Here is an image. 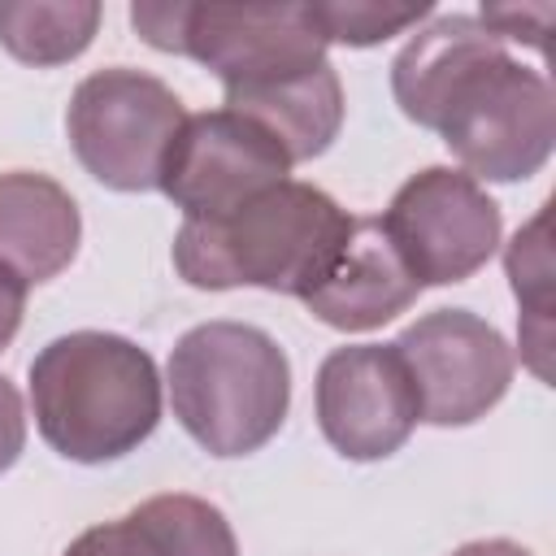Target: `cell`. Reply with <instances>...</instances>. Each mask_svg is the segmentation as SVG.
I'll use <instances>...</instances> for the list:
<instances>
[{"label": "cell", "instance_id": "cell-22", "mask_svg": "<svg viewBox=\"0 0 556 556\" xmlns=\"http://www.w3.org/2000/svg\"><path fill=\"white\" fill-rule=\"evenodd\" d=\"M22 313H26V282L0 265V352L13 343L17 326H22Z\"/></svg>", "mask_w": 556, "mask_h": 556}, {"label": "cell", "instance_id": "cell-5", "mask_svg": "<svg viewBox=\"0 0 556 556\" xmlns=\"http://www.w3.org/2000/svg\"><path fill=\"white\" fill-rule=\"evenodd\" d=\"M130 26L143 43L213 70L226 91L274 83L326 61V35L313 4L143 0L130 4Z\"/></svg>", "mask_w": 556, "mask_h": 556}, {"label": "cell", "instance_id": "cell-8", "mask_svg": "<svg viewBox=\"0 0 556 556\" xmlns=\"http://www.w3.org/2000/svg\"><path fill=\"white\" fill-rule=\"evenodd\" d=\"M395 352L417 391L421 421L430 426H469L486 417L513 382L508 339L469 308H434L417 317Z\"/></svg>", "mask_w": 556, "mask_h": 556}, {"label": "cell", "instance_id": "cell-17", "mask_svg": "<svg viewBox=\"0 0 556 556\" xmlns=\"http://www.w3.org/2000/svg\"><path fill=\"white\" fill-rule=\"evenodd\" d=\"M139 517V526L152 534L161 556H239L235 530L222 517L217 504L200 500V495H152L139 508H130Z\"/></svg>", "mask_w": 556, "mask_h": 556}, {"label": "cell", "instance_id": "cell-7", "mask_svg": "<svg viewBox=\"0 0 556 556\" xmlns=\"http://www.w3.org/2000/svg\"><path fill=\"white\" fill-rule=\"evenodd\" d=\"M417 287L473 278L500 248V204L452 165L413 174L378 217Z\"/></svg>", "mask_w": 556, "mask_h": 556}, {"label": "cell", "instance_id": "cell-18", "mask_svg": "<svg viewBox=\"0 0 556 556\" xmlns=\"http://www.w3.org/2000/svg\"><path fill=\"white\" fill-rule=\"evenodd\" d=\"M313 13L326 43L369 48L417 26L430 13V0H330V4H313Z\"/></svg>", "mask_w": 556, "mask_h": 556}, {"label": "cell", "instance_id": "cell-9", "mask_svg": "<svg viewBox=\"0 0 556 556\" xmlns=\"http://www.w3.org/2000/svg\"><path fill=\"white\" fill-rule=\"evenodd\" d=\"M287 174H291V161L274 135H265L256 122L230 109H213L182 122L156 187L191 222H208L287 182Z\"/></svg>", "mask_w": 556, "mask_h": 556}, {"label": "cell", "instance_id": "cell-1", "mask_svg": "<svg viewBox=\"0 0 556 556\" xmlns=\"http://www.w3.org/2000/svg\"><path fill=\"white\" fill-rule=\"evenodd\" d=\"M348 235L352 213L321 187L287 178L226 217H187L174 235V269L200 291L265 287L304 300L330 274Z\"/></svg>", "mask_w": 556, "mask_h": 556}, {"label": "cell", "instance_id": "cell-11", "mask_svg": "<svg viewBox=\"0 0 556 556\" xmlns=\"http://www.w3.org/2000/svg\"><path fill=\"white\" fill-rule=\"evenodd\" d=\"M417 282L395 256L378 217H352V235L334 256L330 274L304 295V308L334 330H374L408 313Z\"/></svg>", "mask_w": 556, "mask_h": 556}, {"label": "cell", "instance_id": "cell-2", "mask_svg": "<svg viewBox=\"0 0 556 556\" xmlns=\"http://www.w3.org/2000/svg\"><path fill=\"white\" fill-rule=\"evenodd\" d=\"M30 404L52 452L104 465L156 430L161 374L139 343L109 330H74L30 361Z\"/></svg>", "mask_w": 556, "mask_h": 556}, {"label": "cell", "instance_id": "cell-16", "mask_svg": "<svg viewBox=\"0 0 556 556\" xmlns=\"http://www.w3.org/2000/svg\"><path fill=\"white\" fill-rule=\"evenodd\" d=\"M552 200L513 235L504 252V269L513 282V295L521 304V361L534 369V378H552Z\"/></svg>", "mask_w": 556, "mask_h": 556}, {"label": "cell", "instance_id": "cell-3", "mask_svg": "<svg viewBox=\"0 0 556 556\" xmlns=\"http://www.w3.org/2000/svg\"><path fill=\"white\" fill-rule=\"evenodd\" d=\"M169 404L208 456L261 452L287 421V352L248 321L191 326L169 352Z\"/></svg>", "mask_w": 556, "mask_h": 556}, {"label": "cell", "instance_id": "cell-6", "mask_svg": "<svg viewBox=\"0 0 556 556\" xmlns=\"http://www.w3.org/2000/svg\"><path fill=\"white\" fill-rule=\"evenodd\" d=\"M182 122V100L161 78L126 65L87 74L65 109L78 165L113 191H152Z\"/></svg>", "mask_w": 556, "mask_h": 556}, {"label": "cell", "instance_id": "cell-19", "mask_svg": "<svg viewBox=\"0 0 556 556\" xmlns=\"http://www.w3.org/2000/svg\"><path fill=\"white\" fill-rule=\"evenodd\" d=\"M478 22L504 43H526L534 52L547 56V35H552V22H556V4L552 0H534V4H482Z\"/></svg>", "mask_w": 556, "mask_h": 556}, {"label": "cell", "instance_id": "cell-4", "mask_svg": "<svg viewBox=\"0 0 556 556\" xmlns=\"http://www.w3.org/2000/svg\"><path fill=\"white\" fill-rule=\"evenodd\" d=\"M426 130H434L473 182H517L547 165L556 143L552 83L508 56L504 43L469 61L439 96Z\"/></svg>", "mask_w": 556, "mask_h": 556}, {"label": "cell", "instance_id": "cell-14", "mask_svg": "<svg viewBox=\"0 0 556 556\" xmlns=\"http://www.w3.org/2000/svg\"><path fill=\"white\" fill-rule=\"evenodd\" d=\"M500 39L469 13H443L434 17L430 26H421L404 48L400 56L391 61V91H395V104L408 122L426 126L439 96L452 87V78L478 61L482 52H491Z\"/></svg>", "mask_w": 556, "mask_h": 556}, {"label": "cell", "instance_id": "cell-12", "mask_svg": "<svg viewBox=\"0 0 556 556\" xmlns=\"http://www.w3.org/2000/svg\"><path fill=\"white\" fill-rule=\"evenodd\" d=\"M83 239V217L74 195L35 169L0 174V265L26 287L56 278Z\"/></svg>", "mask_w": 556, "mask_h": 556}, {"label": "cell", "instance_id": "cell-20", "mask_svg": "<svg viewBox=\"0 0 556 556\" xmlns=\"http://www.w3.org/2000/svg\"><path fill=\"white\" fill-rule=\"evenodd\" d=\"M61 556H161L152 534L139 526L135 513L117 517V521H100L91 530H83Z\"/></svg>", "mask_w": 556, "mask_h": 556}, {"label": "cell", "instance_id": "cell-23", "mask_svg": "<svg viewBox=\"0 0 556 556\" xmlns=\"http://www.w3.org/2000/svg\"><path fill=\"white\" fill-rule=\"evenodd\" d=\"M452 556H530V552L521 543H513V539H473V543L456 547Z\"/></svg>", "mask_w": 556, "mask_h": 556}, {"label": "cell", "instance_id": "cell-10", "mask_svg": "<svg viewBox=\"0 0 556 556\" xmlns=\"http://www.w3.org/2000/svg\"><path fill=\"white\" fill-rule=\"evenodd\" d=\"M417 421V391L395 343H348L321 361L317 426L339 456L382 460L408 443Z\"/></svg>", "mask_w": 556, "mask_h": 556}, {"label": "cell", "instance_id": "cell-21", "mask_svg": "<svg viewBox=\"0 0 556 556\" xmlns=\"http://www.w3.org/2000/svg\"><path fill=\"white\" fill-rule=\"evenodd\" d=\"M26 447V413H22V395L17 387L0 374V473L22 456Z\"/></svg>", "mask_w": 556, "mask_h": 556}, {"label": "cell", "instance_id": "cell-13", "mask_svg": "<svg viewBox=\"0 0 556 556\" xmlns=\"http://www.w3.org/2000/svg\"><path fill=\"white\" fill-rule=\"evenodd\" d=\"M226 109L256 122L265 135L278 139V148L287 152L291 165L321 156L339 126H343V83L334 74L330 61L274 78V83H256V87H230L226 91Z\"/></svg>", "mask_w": 556, "mask_h": 556}, {"label": "cell", "instance_id": "cell-15", "mask_svg": "<svg viewBox=\"0 0 556 556\" xmlns=\"http://www.w3.org/2000/svg\"><path fill=\"white\" fill-rule=\"evenodd\" d=\"M96 0H0V48L26 65H65L96 39Z\"/></svg>", "mask_w": 556, "mask_h": 556}]
</instances>
